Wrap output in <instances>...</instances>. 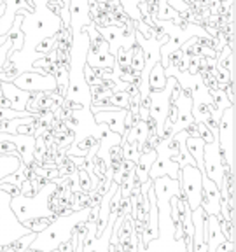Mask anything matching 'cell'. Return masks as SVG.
<instances>
[{
    "label": "cell",
    "mask_w": 236,
    "mask_h": 252,
    "mask_svg": "<svg viewBox=\"0 0 236 252\" xmlns=\"http://www.w3.org/2000/svg\"><path fill=\"white\" fill-rule=\"evenodd\" d=\"M152 189L157 205V236L147 245L138 238L135 252H187L184 236L175 238V222L170 216V198L173 194H180V182L178 179L163 175L154 179Z\"/></svg>",
    "instance_id": "6da1fadb"
},
{
    "label": "cell",
    "mask_w": 236,
    "mask_h": 252,
    "mask_svg": "<svg viewBox=\"0 0 236 252\" xmlns=\"http://www.w3.org/2000/svg\"><path fill=\"white\" fill-rule=\"evenodd\" d=\"M91 209H93L91 205H84L79 210H72L63 216L53 217L51 222L42 231L37 233L27 252H51L56 251L61 244L72 240L74 229L89 219Z\"/></svg>",
    "instance_id": "7a4b0ae2"
},
{
    "label": "cell",
    "mask_w": 236,
    "mask_h": 252,
    "mask_svg": "<svg viewBox=\"0 0 236 252\" xmlns=\"http://www.w3.org/2000/svg\"><path fill=\"white\" fill-rule=\"evenodd\" d=\"M56 191H58V184L55 181H46L37 189V193L31 196H23V194L12 196V212L21 224H25L27 228L31 220L35 219H53V217H56V212L51 207V200L56 194Z\"/></svg>",
    "instance_id": "3957f363"
},
{
    "label": "cell",
    "mask_w": 236,
    "mask_h": 252,
    "mask_svg": "<svg viewBox=\"0 0 236 252\" xmlns=\"http://www.w3.org/2000/svg\"><path fill=\"white\" fill-rule=\"evenodd\" d=\"M11 194L0 191V247L11 245L20 240L21 236L28 235L30 228L21 224L11 209Z\"/></svg>",
    "instance_id": "277c9868"
},
{
    "label": "cell",
    "mask_w": 236,
    "mask_h": 252,
    "mask_svg": "<svg viewBox=\"0 0 236 252\" xmlns=\"http://www.w3.org/2000/svg\"><path fill=\"white\" fill-rule=\"evenodd\" d=\"M217 140H219L222 163L235 173V105H229L222 112L217 125Z\"/></svg>",
    "instance_id": "5b68a950"
},
{
    "label": "cell",
    "mask_w": 236,
    "mask_h": 252,
    "mask_svg": "<svg viewBox=\"0 0 236 252\" xmlns=\"http://www.w3.org/2000/svg\"><path fill=\"white\" fill-rule=\"evenodd\" d=\"M201 177H203V172L198 166L193 165L180 166V173H178L180 194L187 200L191 212L196 210L201 205Z\"/></svg>",
    "instance_id": "8992f818"
},
{
    "label": "cell",
    "mask_w": 236,
    "mask_h": 252,
    "mask_svg": "<svg viewBox=\"0 0 236 252\" xmlns=\"http://www.w3.org/2000/svg\"><path fill=\"white\" fill-rule=\"evenodd\" d=\"M170 90H172V79L166 75V86L159 91H150V103H149V118L156 125V135L161 138L163 126L168 119L170 112Z\"/></svg>",
    "instance_id": "52a82bcc"
},
{
    "label": "cell",
    "mask_w": 236,
    "mask_h": 252,
    "mask_svg": "<svg viewBox=\"0 0 236 252\" xmlns=\"http://www.w3.org/2000/svg\"><path fill=\"white\" fill-rule=\"evenodd\" d=\"M226 170H228V166H224V163H222V156H220V149H219V140L215 138V140L210 142V144H205L203 170H201V172H203L212 182H215L217 188H220Z\"/></svg>",
    "instance_id": "ba28073f"
},
{
    "label": "cell",
    "mask_w": 236,
    "mask_h": 252,
    "mask_svg": "<svg viewBox=\"0 0 236 252\" xmlns=\"http://www.w3.org/2000/svg\"><path fill=\"white\" fill-rule=\"evenodd\" d=\"M14 86L25 91H40V93H51L56 91V79L51 74H40V72H21L18 77L12 81Z\"/></svg>",
    "instance_id": "9c48e42d"
},
{
    "label": "cell",
    "mask_w": 236,
    "mask_h": 252,
    "mask_svg": "<svg viewBox=\"0 0 236 252\" xmlns=\"http://www.w3.org/2000/svg\"><path fill=\"white\" fill-rule=\"evenodd\" d=\"M0 140L12 142L21 158V163L31 166L35 163L33 151H35V135H20V133H0Z\"/></svg>",
    "instance_id": "30bf717a"
},
{
    "label": "cell",
    "mask_w": 236,
    "mask_h": 252,
    "mask_svg": "<svg viewBox=\"0 0 236 252\" xmlns=\"http://www.w3.org/2000/svg\"><path fill=\"white\" fill-rule=\"evenodd\" d=\"M201 209L206 216H217L220 219V191L205 173L201 177Z\"/></svg>",
    "instance_id": "8fae6325"
},
{
    "label": "cell",
    "mask_w": 236,
    "mask_h": 252,
    "mask_svg": "<svg viewBox=\"0 0 236 252\" xmlns=\"http://www.w3.org/2000/svg\"><path fill=\"white\" fill-rule=\"evenodd\" d=\"M91 114H93L94 123H105L110 130L118 135H124L126 133V126H124V118H126V109H110V110H98L89 107Z\"/></svg>",
    "instance_id": "7c38bea8"
},
{
    "label": "cell",
    "mask_w": 236,
    "mask_h": 252,
    "mask_svg": "<svg viewBox=\"0 0 236 252\" xmlns=\"http://www.w3.org/2000/svg\"><path fill=\"white\" fill-rule=\"evenodd\" d=\"M0 88H2V94L11 102V109L27 110V103L31 96V91L20 90V88L14 86L12 83H4V81H2Z\"/></svg>",
    "instance_id": "4fadbf2b"
},
{
    "label": "cell",
    "mask_w": 236,
    "mask_h": 252,
    "mask_svg": "<svg viewBox=\"0 0 236 252\" xmlns=\"http://www.w3.org/2000/svg\"><path fill=\"white\" fill-rule=\"evenodd\" d=\"M147 86H149V91H159L166 86V74L161 62H156L150 67L149 74H147Z\"/></svg>",
    "instance_id": "5bb4252c"
},
{
    "label": "cell",
    "mask_w": 236,
    "mask_h": 252,
    "mask_svg": "<svg viewBox=\"0 0 236 252\" xmlns=\"http://www.w3.org/2000/svg\"><path fill=\"white\" fill-rule=\"evenodd\" d=\"M20 154H0V181L21 168Z\"/></svg>",
    "instance_id": "9a60e30c"
},
{
    "label": "cell",
    "mask_w": 236,
    "mask_h": 252,
    "mask_svg": "<svg viewBox=\"0 0 236 252\" xmlns=\"http://www.w3.org/2000/svg\"><path fill=\"white\" fill-rule=\"evenodd\" d=\"M185 147H187L189 154L194 158L196 166L203 170V149H205V140L200 137H187L185 138Z\"/></svg>",
    "instance_id": "2e32d148"
},
{
    "label": "cell",
    "mask_w": 236,
    "mask_h": 252,
    "mask_svg": "<svg viewBox=\"0 0 236 252\" xmlns=\"http://www.w3.org/2000/svg\"><path fill=\"white\" fill-rule=\"evenodd\" d=\"M217 67L235 72V53H233V47L228 46V44L222 47L220 55H217Z\"/></svg>",
    "instance_id": "e0dca14e"
},
{
    "label": "cell",
    "mask_w": 236,
    "mask_h": 252,
    "mask_svg": "<svg viewBox=\"0 0 236 252\" xmlns=\"http://www.w3.org/2000/svg\"><path fill=\"white\" fill-rule=\"evenodd\" d=\"M130 67L135 72H144V68H146V55H144V49H142V46L138 42H135L133 49H131Z\"/></svg>",
    "instance_id": "ac0fdd59"
},
{
    "label": "cell",
    "mask_w": 236,
    "mask_h": 252,
    "mask_svg": "<svg viewBox=\"0 0 236 252\" xmlns=\"http://www.w3.org/2000/svg\"><path fill=\"white\" fill-rule=\"evenodd\" d=\"M109 103H112L118 109H130V94L126 91L119 90V91H112V94L109 96Z\"/></svg>",
    "instance_id": "d6986e66"
},
{
    "label": "cell",
    "mask_w": 236,
    "mask_h": 252,
    "mask_svg": "<svg viewBox=\"0 0 236 252\" xmlns=\"http://www.w3.org/2000/svg\"><path fill=\"white\" fill-rule=\"evenodd\" d=\"M114 56H116V65L119 67V72L126 70V68H130V63H131V49H126V47L121 46Z\"/></svg>",
    "instance_id": "ffe728a7"
},
{
    "label": "cell",
    "mask_w": 236,
    "mask_h": 252,
    "mask_svg": "<svg viewBox=\"0 0 236 252\" xmlns=\"http://www.w3.org/2000/svg\"><path fill=\"white\" fill-rule=\"evenodd\" d=\"M27 116H33L30 110H16L11 107H0V121H7V119L14 118H27Z\"/></svg>",
    "instance_id": "44dd1931"
},
{
    "label": "cell",
    "mask_w": 236,
    "mask_h": 252,
    "mask_svg": "<svg viewBox=\"0 0 236 252\" xmlns=\"http://www.w3.org/2000/svg\"><path fill=\"white\" fill-rule=\"evenodd\" d=\"M20 74H21V70L16 67V63H9V67L0 70V81H4V83H12Z\"/></svg>",
    "instance_id": "7402d4cb"
},
{
    "label": "cell",
    "mask_w": 236,
    "mask_h": 252,
    "mask_svg": "<svg viewBox=\"0 0 236 252\" xmlns=\"http://www.w3.org/2000/svg\"><path fill=\"white\" fill-rule=\"evenodd\" d=\"M44 156H46V142H44V137H35V151H33V158L35 161L42 163Z\"/></svg>",
    "instance_id": "603a6c76"
},
{
    "label": "cell",
    "mask_w": 236,
    "mask_h": 252,
    "mask_svg": "<svg viewBox=\"0 0 236 252\" xmlns=\"http://www.w3.org/2000/svg\"><path fill=\"white\" fill-rule=\"evenodd\" d=\"M11 49H12V42L5 37L4 44H0V70L4 68V63H5V60H7Z\"/></svg>",
    "instance_id": "cb8c5ba5"
},
{
    "label": "cell",
    "mask_w": 236,
    "mask_h": 252,
    "mask_svg": "<svg viewBox=\"0 0 236 252\" xmlns=\"http://www.w3.org/2000/svg\"><path fill=\"white\" fill-rule=\"evenodd\" d=\"M55 37H51V39H44V40H40L39 44H37L35 46V49L39 53H47V51H53V49H55Z\"/></svg>",
    "instance_id": "d4e9b609"
},
{
    "label": "cell",
    "mask_w": 236,
    "mask_h": 252,
    "mask_svg": "<svg viewBox=\"0 0 236 252\" xmlns=\"http://www.w3.org/2000/svg\"><path fill=\"white\" fill-rule=\"evenodd\" d=\"M0 191H5L11 196H18L21 194V188H18L16 184H9V182H0Z\"/></svg>",
    "instance_id": "484cf974"
},
{
    "label": "cell",
    "mask_w": 236,
    "mask_h": 252,
    "mask_svg": "<svg viewBox=\"0 0 236 252\" xmlns=\"http://www.w3.org/2000/svg\"><path fill=\"white\" fill-rule=\"evenodd\" d=\"M142 2H147V4H149V2H150V0H142Z\"/></svg>",
    "instance_id": "4316f807"
}]
</instances>
